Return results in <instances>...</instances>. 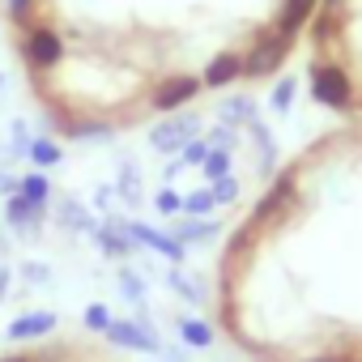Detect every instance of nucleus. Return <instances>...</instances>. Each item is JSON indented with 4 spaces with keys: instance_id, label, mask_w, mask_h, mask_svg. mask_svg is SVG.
<instances>
[{
    "instance_id": "1",
    "label": "nucleus",
    "mask_w": 362,
    "mask_h": 362,
    "mask_svg": "<svg viewBox=\"0 0 362 362\" xmlns=\"http://www.w3.org/2000/svg\"><path fill=\"white\" fill-rule=\"evenodd\" d=\"M320 0H5L13 56L47 119L107 136L136 115L277 73Z\"/></svg>"
},
{
    "instance_id": "2",
    "label": "nucleus",
    "mask_w": 362,
    "mask_h": 362,
    "mask_svg": "<svg viewBox=\"0 0 362 362\" xmlns=\"http://www.w3.org/2000/svg\"><path fill=\"white\" fill-rule=\"evenodd\" d=\"M107 337H111L115 345H128V349H145V354H153V349H158V337H153V332H145V328H136V324H111V328H107Z\"/></svg>"
},
{
    "instance_id": "3",
    "label": "nucleus",
    "mask_w": 362,
    "mask_h": 362,
    "mask_svg": "<svg viewBox=\"0 0 362 362\" xmlns=\"http://www.w3.org/2000/svg\"><path fill=\"white\" fill-rule=\"evenodd\" d=\"M56 320L47 315V311H39V315H22L18 324H13V337H39V332H47Z\"/></svg>"
},
{
    "instance_id": "4",
    "label": "nucleus",
    "mask_w": 362,
    "mask_h": 362,
    "mask_svg": "<svg viewBox=\"0 0 362 362\" xmlns=\"http://www.w3.org/2000/svg\"><path fill=\"white\" fill-rule=\"evenodd\" d=\"M86 324H90V328H98V332H107V328H111L107 307H90V311H86Z\"/></svg>"
},
{
    "instance_id": "5",
    "label": "nucleus",
    "mask_w": 362,
    "mask_h": 362,
    "mask_svg": "<svg viewBox=\"0 0 362 362\" xmlns=\"http://www.w3.org/2000/svg\"><path fill=\"white\" fill-rule=\"evenodd\" d=\"M184 337H188L192 345H209V341H214V332H209L205 324H184Z\"/></svg>"
},
{
    "instance_id": "6",
    "label": "nucleus",
    "mask_w": 362,
    "mask_h": 362,
    "mask_svg": "<svg viewBox=\"0 0 362 362\" xmlns=\"http://www.w3.org/2000/svg\"><path fill=\"white\" fill-rule=\"evenodd\" d=\"M5 362H26V358H5Z\"/></svg>"
},
{
    "instance_id": "7",
    "label": "nucleus",
    "mask_w": 362,
    "mask_h": 362,
    "mask_svg": "<svg viewBox=\"0 0 362 362\" xmlns=\"http://www.w3.org/2000/svg\"><path fill=\"white\" fill-rule=\"evenodd\" d=\"M0 290H5V277H0Z\"/></svg>"
}]
</instances>
